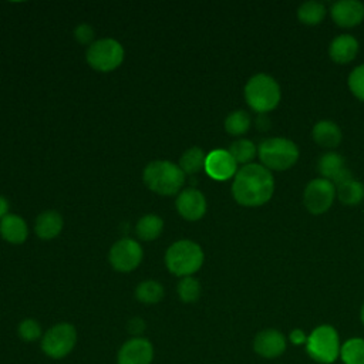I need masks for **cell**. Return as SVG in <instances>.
I'll return each mask as SVG.
<instances>
[{"mask_svg": "<svg viewBox=\"0 0 364 364\" xmlns=\"http://www.w3.org/2000/svg\"><path fill=\"white\" fill-rule=\"evenodd\" d=\"M313 139L317 145L323 146V148H336L341 139H343V134L340 127L330 119H323L314 124L313 131H311Z\"/></svg>", "mask_w": 364, "mask_h": 364, "instance_id": "cell-18", "label": "cell"}, {"mask_svg": "<svg viewBox=\"0 0 364 364\" xmlns=\"http://www.w3.org/2000/svg\"><path fill=\"white\" fill-rule=\"evenodd\" d=\"M250 128V117L246 111L237 109L230 112L225 119V129L230 135H243Z\"/></svg>", "mask_w": 364, "mask_h": 364, "instance_id": "cell-28", "label": "cell"}, {"mask_svg": "<svg viewBox=\"0 0 364 364\" xmlns=\"http://www.w3.org/2000/svg\"><path fill=\"white\" fill-rule=\"evenodd\" d=\"M9 215V200L4 196H0V220Z\"/></svg>", "mask_w": 364, "mask_h": 364, "instance_id": "cell-35", "label": "cell"}, {"mask_svg": "<svg viewBox=\"0 0 364 364\" xmlns=\"http://www.w3.org/2000/svg\"><path fill=\"white\" fill-rule=\"evenodd\" d=\"M142 178L152 192L165 196L178 193L185 182V173L179 165L165 159L149 162L144 169Z\"/></svg>", "mask_w": 364, "mask_h": 364, "instance_id": "cell-2", "label": "cell"}, {"mask_svg": "<svg viewBox=\"0 0 364 364\" xmlns=\"http://www.w3.org/2000/svg\"><path fill=\"white\" fill-rule=\"evenodd\" d=\"M128 331L132 334L131 337H141L145 331V321L139 317H134L128 321Z\"/></svg>", "mask_w": 364, "mask_h": 364, "instance_id": "cell-33", "label": "cell"}, {"mask_svg": "<svg viewBox=\"0 0 364 364\" xmlns=\"http://www.w3.org/2000/svg\"><path fill=\"white\" fill-rule=\"evenodd\" d=\"M74 37H75V40L78 41V43H81V44H92L94 41V30H92V27L90 26V24H87V23H82V24H80V26H77L75 27V30H74Z\"/></svg>", "mask_w": 364, "mask_h": 364, "instance_id": "cell-32", "label": "cell"}, {"mask_svg": "<svg viewBox=\"0 0 364 364\" xmlns=\"http://www.w3.org/2000/svg\"><path fill=\"white\" fill-rule=\"evenodd\" d=\"M206 173L216 181H226L236 175L237 164L225 149H215L206 155L205 159Z\"/></svg>", "mask_w": 364, "mask_h": 364, "instance_id": "cell-13", "label": "cell"}, {"mask_svg": "<svg viewBox=\"0 0 364 364\" xmlns=\"http://www.w3.org/2000/svg\"><path fill=\"white\" fill-rule=\"evenodd\" d=\"M257 155L264 168L269 171H286L299 159L297 145L287 138H267L257 146Z\"/></svg>", "mask_w": 364, "mask_h": 364, "instance_id": "cell-5", "label": "cell"}, {"mask_svg": "<svg viewBox=\"0 0 364 364\" xmlns=\"http://www.w3.org/2000/svg\"><path fill=\"white\" fill-rule=\"evenodd\" d=\"M360 318H361V323L364 324V304L361 307V311H360Z\"/></svg>", "mask_w": 364, "mask_h": 364, "instance_id": "cell-37", "label": "cell"}, {"mask_svg": "<svg viewBox=\"0 0 364 364\" xmlns=\"http://www.w3.org/2000/svg\"><path fill=\"white\" fill-rule=\"evenodd\" d=\"M203 250L192 240L182 239L172 243L165 253V264L168 270L179 277L192 276L203 264Z\"/></svg>", "mask_w": 364, "mask_h": 364, "instance_id": "cell-3", "label": "cell"}, {"mask_svg": "<svg viewBox=\"0 0 364 364\" xmlns=\"http://www.w3.org/2000/svg\"><path fill=\"white\" fill-rule=\"evenodd\" d=\"M274 192V178L272 171L262 164L243 165L235 175L232 195L235 200L247 208L262 206L270 200Z\"/></svg>", "mask_w": 364, "mask_h": 364, "instance_id": "cell-1", "label": "cell"}, {"mask_svg": "<svg viewBox=\"0 0 364 364\" xmlns=\"http://www.w3.org/2000/svg\"><path fill=\"white\" fill-rule=\"evenodd\" d=\"M334 198L336 186L333 182L324 178H316L310 181L303 192V203L306 209L313 215H320L328 210Z\"/></svg>", "mask_w": 364, "mask_h": 364, "instance_id": "cell-9", "label": "cell"}, {"mask_svg": "<svg viewBox=\"0 0 364 364\" xmlns=\"http://www.w3.org/2000/svg\"><path fill=\"white\" fill-rule=\"evenodd\" d=\"M336 196L341 203L355 206L364 199V185L351 176L336 186Z\"/></svg>", "mask_w": 364, "mask_h": 364, "instance_id": "cell-21", "label": "cell"}, {"mask_svg": "<svg viewBox=\"0 0 364 364\" xmlns=\"http://www.w3.org/2000/svg\"><path fill=\"white\" fill-rule=\"evenodd\" d=\"M205 159L206 155L203 154V151L198 146H192L189 149H186L183 152V155L181 156L179 161V168L183 171V173L186 175H193L198 173L199 171L205 169Z\"/></svg>", "mask_w": 364, "mask_h": 364, "instance_id": "cell-25", "label": "cell"}, {"mask_svg": "<svg viewBox=\"0 0 364 364\" xmlns=\"http://www.w3.org/2000/svg\"><path fill=\"white\" fill-rule=\"evenodd\" d=\"M267 124H269V119L266 118V114H259V117H257V127L260 129H264L266 128L264 125H267Z\"/></svg>", "mask_w": 364, "mask_h": 364, "instance_id": "cell-36", "label": "cell"}, {"mask_svg": "<svg viewBox=\"0 0 364 364\" xmlns=\"http://www.w3.org/2000/svg\"><path fill=\"white\" fill-rule=\"evenodd\" d=\"M43 334L44 331L41 328V324L36 318H31V317L23 318L17 326V336L26 343L40 341Z\"/></svg>", "mask_w": 364, "mask_h": 364, "instance_id": "cell-30", "label": "cell"}, {"mask_svg": "<svg viewBox=\"0 0 364 364\" xmlns=\"http://www.w3.org/2000/svg\"><path fill=\"white\" fill-rule=\"evenodd\" d=\"M162 229H164V220L154 213L142 216L135 226L136 236L145 242L155 240L162 233Z\"/></svg>", "mask_w": 364, "mask_h": 364, "instance_id": "cell-22", "label": "cell"}, {"mask_svg": "<svg viewBox=\"0 0 364 364\" xmlns=\"http://www.w3.org/2000/svg\"><path fill=\"white\" fill-rule=\"evenodd\" d=\"M317 169L321 178L333 182L334 186L353 176L348 168L346 166L344 158L334 151H328L318 158Z\"/></svg>", "mask_w": 364, "mask_h": 364, "instance_id": "cell-15", "label": "cell"}, {"mask_svg": "<svg viewBox=\"0 0 364 364\" xmlns=\"http://www.w3.org/2000/svg\"><path fill=\"white\" fill-rule=\"evenodd\" d=\"M280 87L269 74L259 73L250 77L245 85V100L257 114H266L274 109L280 102Z\"/></svg>", "mask_w": 364, "mask_h": 364, "instance_id": "cell-4", "label": "cell"}, {"mask_svg": "<svg viewBox=\"0 0 364 364\" xmlns=\"http://www.w3.org/2000/svg\"><path fill=\"white\" fill-rule=\"evenodd\" d=\"M348 88L354 97L364 101V64L355 67L348 75Z\"/></svg>", "mask_w": 364, "mask_h": 364, "instance_id": "cell-31", "label": "cell"}, {"mask_svg": "<svg viewBox=\"0 0 364 364\" xmlns=\"http://www.w3.org/2000/svg\"><path fill=\"white\" fill-rule=\"evenodd\" d=\"M228 151L232 155V158L236 161V164H243V165L252 164V159L257 154L256 145L246 138H239L233 141Z\"/></svg>", "mask_w": 364, "mask_h": 364, "instance_id": "cell-27", "label": "cell"}, {"mask_svg": "<svg viewBox=\"0 0 364 364\" xmlns=\"http://www.w3.org/2000/svg\"><path fill=\"white\" fill-rule=\"evenodd\" d=\"M340 360L344 364H364V338L353 337L341 344Z\"/></svg>", "mask_w": 364, "mask_h": 364, "instance_id": "cell-24", "label": "cell"}, {"mask_svg": "<svg viewBox=\"0 0 364 364\" xmlns=\"http://www.w3.org/2000/svg\"><path fill=\"white\" fill-rule=\"evenodd\" d=\"M0 233L7 242L13 245H20L26 242L28 236V228L21 216L9 213L0 220Z\"/></svg>", "mask_w": 364, "mask_h": 364, "instance_id": "cell-19", "label": "cell"}, {"mask_svg": "<svg viewBox=\"0 0 364 364\" xmlns=\"http://www.w3.org/2000/svg\"><path fill=\"white\" fill-rule=\"evenodd\" d=\"M108 257L115 270L122 273L132 272L142 260V247L136 240L124 237L112 245Z\"/></svg>", "mask_w": 364, "mask_h": 364, "instance_id": "cell-10", "label": "cell"}, {"mask_svg": "<svg viewBox=\"0 0 364 364\" xmlns=\"http://www.w3.org/2000/svg\"><path fill=\"white\" fill-rule=\"evenodd\" d=\"M358 53V41L350 34L337 36L328 47L330 58L337 64H347L355 58Z\"/></svg>", "mask_w": 364, "mask_h": 364, "instance_id": "cell-17", "label": "cell"}, {"mask_svg": "<svg viewBox=\"0 0 364 364\" xmlns=\"http://www.w3.org/2000/svg\"><path fill=\"white\" fill-rule=\"evenodd\" d=\"M155 348L149 338L129 337L117 351V364H152Z\"/></svg>", "mask_w": 364, "mask_h": 364, "instance_id": "cell-11", "label": "cell"}, {"mask_svg": "<svg viewBox=\"0 0 364 364\" xmlns=\"http://www.w3.org/2000/svg\"><path fill=\"white\" fill-rule=\"evenodd\" d=\"M324 16H326V7L320 1H304L297 9V17L306 26L320 24Z\"/></svg>", "mask_w": 364, "mask_h": 364, "instance_id": "cell-26", "label": "cell"}, {"mask_svg": "<svg viewBox=\"0 0 364 364\" xmlns=\"http://www.w3.org/2000/svg\"><path fill=\"white\" fill-rule=\"evenodd\" d=\"M309 334H306L301 328H293L289 334V340L294 346H306Z\"/></svg>", "mask_w": 364, "mask_h": 364, "instance_id": "cell-34", "label": "cell"}, {"mask_svg": "<svg viewBox=\"0 0 364 364\" xmlns=\"http://www.w3.org/2000/svg\"><path fill=\"white\" fill-rule=\"evenodd\" d=\"M77 328L74 324L61 321L47 328L40 340L43 354L51 360H63L68 357L77 346Z\"/></svg>", "mask_w": 364, "mask_h": 364, "instance_id": "cell-7", "label": "cell"}, {"mask_svg": "<svg viewBox=\"0 0 364 364\" xmlns=\"http://www.w3.org/2000/svg\"><path fill=\"white\" fill-rule=\"evenodd\" d=\"M85 58L94 70L108 73L121 65L124 60V48L114 38H100L88 46Z\"/></svg>", "mask_w": 364, "mask_h": 364, "instance_id": "cell-8", "label": "cell"}, {"mask_svg": "<svg viewBox=\"0 0 364 364\" xmlns=\"http://www.w3.org/2000/svg\"><path fill=\"white\" fill-rule=\"evenodd\" d=\"M176 291L183 303H195L200 297V283L192 276L182 277L178 283Z\"/></svg>", "mask_w": 364, "mask_h": 364, "instance_id": "cell-29", "label": "cell"}, {"mask_svg": "<svg viewBox=\"0 0 364 364\" xmlns=\"http://www.w3.org/2000/svg\"><path fill=\"white\" fill-rule=\"evenodd\" d=\"M331 18L338 27L358 26L364 18V4L358 0H338L331 6Z\"/></svg>", "mask_w": 364, "mask_h": 364, "instance_id": "cell-16", "label": "cell"}, {"mask_svg": "<svg viewBox=\"0 0 364 364\" xmlns=\"http://www.w3.org/2000/svg\"><path fill=\"white\" fill-rule=\"evenodd\" d=\"M176 209L186 220H199L206 213V199L199 189H183L176 198Z\"/></svg>", "mask_w": 364, "mask_h": 364, "instance_id": "cell-14", "label": "cell"}, {"mask_svg": "<svg viewBox=\"0 0 364 364\" xmlns=\"http://www.w3.org/2000/svg\"><path fill=\"white\" fill-rule=\"evenodd\" d=\"M304 348L313 361L318 364H333L340 358V336L330 324L317 326L309 334Z\"/></svg>", "mask_w": 364, "mask_h": 364, "instance_id": "cell-6", "label": "cell"}, {"mask_svg": "<svg viewBox=\"0 0 364 364\" xmlns=\"http://www.w3.org/2000/svg\"><path fill=\"white\" fill-rule=\"evenodd\" d=\"M63 225V216L57 210H46L37 216L34 230L40 239L50 240L60 235Z\"/></svg>", "mask_w": 364, "mask_h": 364, "instance_id": "cell-20", "label": "cell"}, {"mask_svg": "<svg viewBox=\"0 0 364 364\" xmlns=\"http://www.w3.org/2000/svg\"><path fill=\"white\" fill-rule=\"evenodd\" d=\"M287 348L286 336L276 328H264L253 338V350L262 358L273 360L280 357Z\"/></svg>", "mask_w": 364, "mask_h": 364, "instance_id": "cell-12", "label": "cell"}, {"mask_svg": "<svg viewBox=\"0 0 364 364\" xmlns=\"http://www.w3.org/2000/svg\"><path fill=\"white\" fill-rule=\"evenodd\" d=\"M165 290L158 280H144L135 289V297L144 304H156L164 299Z\"/></svg>", "mask_w": 364, "mask_h": 364, "instance_id": "cell-23", "label": "cell"}]
</instances>
